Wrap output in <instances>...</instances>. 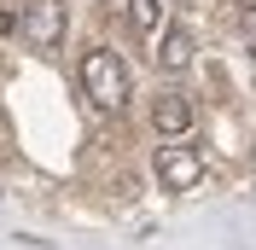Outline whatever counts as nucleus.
Returning <instances> with one entry per match:
<instances>
[{
    "label": "nucleus",
    "mask_w": 256,
    "mask_h": 250,
    "mask_svg": "<svg viewBox=\"0 0 256 250\" xmlns=\"http://www.w3.org/2000/svg\"><path fill=\"white\" fill-rule=\"evenodd\" d=\"M192 52H198L192 30H163V35H158V70H169V76H180V70H186Z\"/></svg>",
    "instance_id": "5"
},
{
    "label": "nucleus",
    "mask_w": 256,
    "mask_h": 250,
    "mask_svg": "<svg viewBox=\"0 0 256 250\" xmlns=\"http://www.w3.org/2000/svg\"><path fill=\"white\" fill-rule=\"evenodd\" d=\"M18 30H24V41H30L35 52H52L64 41V6L58 0H30L24 18H18Z\"/></svg>",
    "instance_id": "2"
},
{
    "label": "nucleus",
    "mask_w": 256,
    "mask_h": 250,
    "mask_svg": "<svg viewBox=\"0 0 256 250\" xmlns=\"http://www.w3.org/2000/svg\"><path fill=\"white\" fill-rule=\"evenodd\" d=\"M128 18L140 35H158L163 30V0H128Z\"/></svg>",
    "instance_id": "6"
},
{
    "label": "nucleus",
    "mask_w": 256,
    "mask_h": 250,
    "mask_svg": "<svg viewBox=\"0 0 256 250\" xmlns=\"http://www.w3.org/2000/svg\"><path fill=\"white\" fill-rule=\"evenodd\" d=\"M158 180H163V192H192L204 180L198 146H158Z\"/></svg>",
    "instance_id": "3"
},
{
    "label": "nucleus",
    "mask_w": 256,
    "mask_h": 250,
    "mask_svg": "<svg viewBox=\"0 0 256 250\" xmlns=\"http://www.w3.org/2000/svg\"><path fill=\"white\" fill-rule=\"evenodd\" d=\"M152 128H158L163 140H180L192 128V99L186 94H158V105H152Z\"/></svg>",
    "instance_id": "4"
},
{
    "label": "nucleus",
    "mask_w": 256,
    "mask_h": 250,
    "mask_svg": "<svg viewBox=\"0 0 256 250\" xmlns=\"http://www.w3.org/2000/svg\"><path fill=\"white\" fill-rule=\"evenodd\" d=\"M239 6H244V12H256V0H239Z\"/></svg>",
    "instance_id": "8"
},
{
    "label": "nucleus",
    "mask_w": 256,
    "mask_h": 250,
    "mask_svg": "<svg viewBox=\"0 0 256 250\" xmlns=\"http://www.w3.org/2000/svg\"><path fill=\"white\" fill-rule=\"evenodd\" d=\"M12 30H18V18H12V12H0V35H12Z\"/></svg>",
    "instance_id": "7"
},
{
    "label": "nucleus",
    "mask_w": 256,
    "mask_h": 250,
    "mask_svg": "<svg viewBox=\"0 0 256 250\" xmlns=\"http://www.w3.org/2000/svg\"><path fill=\"white\" fill-rule=\"evenodd\" d=\"M82 88H88V99H94L99 110H122V105H128V94H134L128 64L116 58L111 47H94L88 58H82Z\"/></svg>",
    "instance_id": "1"
}]
</instances>
